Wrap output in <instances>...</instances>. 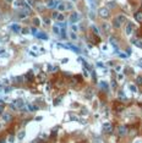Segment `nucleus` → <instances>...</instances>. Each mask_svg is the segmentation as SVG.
Listing matches in <instances>:
<instances>
[{"mask_svg": "<svg viewBox=\"0 0 142 143\" xmlns=\"http://www.w3.org/2000/svg\"><path fill=\"white\" fill-rule=\"evenodd\" d=\"M126 21H127V19H126L125 15H118V16H115V19H113L112 25H113V27L115 29H119Z\"/></svg>", "mask_w": 142, "mask_h": 143, "instance_id": "f257e3e1", "label": "nucleus"}, {"mask_svg": "<svg viewBox=\"0 0 142 143\" xmlns=\"http://www.w3.org/2000/svg\"><path fill=\"white\" fill-rule=\"evenodd\" d=\"M135 25H133L132 22H127V25H126V28H125V34L127 36V37H131L132 36V33L135 32Z\"/></svg>", "mask_w": 142, "mask_h": 143, "instance_id": "f03ea898", "label": "nucleus"}, {"mask_svg": "<svg viewBox=\"0 0 142 143\" xmlns=\"http://www.w3.org/2000/svg\"><path fill=\"white\" fill-rule=\"evenodd\" d=\"M98 14H99V16L102 19H108L110 16V11H109L108 8H101V9L98 10Z\"/></svg>", "mask_w": 142, "mask_h": 143, "instance_id": "7ed1b4c3", "label": "nucleus"}, {"mask_svg": "<svg viewBox=\"0 0 142 143\" xmlns=\"http://www.w3.org/2000/svg\"><path fill=\"white\" fill-rule=\"evenodd\" d=\"M69 19H70V22H71L72 25H76V22H78V21H80V15H78L76 11H72Z\"/></svg>", "mask_w": 142, "mask_h": 143, "instance_id": "20e7f679", "label": "nucleus"}, {"mask_svg": "<svg viewBox=\"0 0 142 143\" xmlns=\"http://www.w3.org/2000/svg\"><path fill=\"white\" fill-rule=\"evenodd\" d=\"M14 104L15 106L17 108V110H25V102L22 100V99H16V100H14Z\"/></svg>", "mask_w": 142, "mask_h": 143, "instance_id": "39448f33", "label": "nucleus"}, {"mask_svg": "<svg viewBox=\"0 0 142 143\" xmlns=\"http://www.w3.org/2000/svg\"><path fill=\"white\" fill-rule=\"evenodd\" d=\"M103 132L104 133H112L113 132V125L110 124V122L103 124Z\"/></svg>", "mask_w": 142, "mask_h": 143, "instance_id": "423d86ee", "label": "nucleus"}, {"mask_svg": "<svg viewBox=\"0 0 142 143\" xmlns=\"http://www.w3.org/2000/svg\"><path fill=\"white\" fill-rule=\"evenodd\" d=\"M129 132V130H127V127L126 126H119L118 127V134L119 136H121V137H124V136H126V133Z\"/></svg>", "mask_w": 142, "mask_h": 143, "instance_id": "0eeeda50", "label": "nucleus"}, {"mask_svg": "<svg viewBox=\"0 0 142 143\" xmlns=\"http://www.w3.org/2000/svg\"><path fill=\"white\" fill-rule=\"evenodd\" d=\"M10 28H11L12 32H15V33H21V31H22V28L20 27L17 23H12V25L10 26Z\"/></svg>", "mask_w": 142, "mask_h": 143, "instance_id": "6e6552de", "label": "nucleus"}, {"mask_svg": "<svg viewBox=\"0 0 142 143\" xmlns=\"http://www.w3.org/2000/svg\"><path fill=\"white\" fill-rule=\"evenodd\" d=\"M58 4H59V3H57L55 0H47V8H49V9H54V8H57Z\"/></svg>", "mask_w": 142, "mask_h": 143, "instance_id": "1a4fd4ad", "label": "nucleus"}, {"mask_svg": "<svg viewBox=\"0 0 142 143\" xmlns=\"http://www.w3.org/2000/svg\"><path fill=\"white\" fill-rule=\"evenodd\" d=\"M110 27H112V26H110L108 22H103V25H102V28H103L105 34H109V32H110V29H112Z\"/></svg>", "mask_w": 142, "mask_h": 143, "instance_id": "9d476101", "label": "nucleus"}, {"mask_svg": "<svg viewBox=\"0 0 142 143\" xmlns=\"http://www.w3.org/2000/svg\"><path fill=\"white\" fill-rule=\"evenodd\" d=\"M14 6H15L16 9H17V8H25L26 4H25L23 0H15V1H14Z\"/></svg>", "mask_w": 142, "mask_h": 143, "instance_id": "9b49d317", "label": "nucleus"}, {"mask_svg": "<svg viewBox=\"0 0 142 143\" xmlns=\"http://www.w3.org/2000/svg\"><path fill=\"white\" fill-rule=\"evenodd\" d=\"M109 43H110V44H112V47L114 48V49H115V50H116V51H118V42H116V39L114 38V37H109Z\"/></svg>", "mask_w": 142, "mask_h": 143, "instance_id": "f8f14e48", "label": "nucleus"}, {"mask_svg": "<svg viewBox=\"0 0 142 143\" xmlns=\"http://www.w3.org/2000/svg\"><path fill=\"white\" fill-rule=\"evenodd\" d=\"M133 17H135V20H136L138 23H142V11H137V12H135Z\"/></svg>", "mask_w": 142, "mask_h": 143, "instance_id": "ddd939ff", "label": "nucleus"}, {"mask_svg": "<svg viewBox=\"0 0 142 143\" xmlns=\"http://www.w3.org/2000/svg\"><path fill=\"white\" fill-rule=\"evenodd\" d=\"M57 9L59 12H63V11H65L66 10V3H59L57 6Z\"/></svg>", "mask_w": 142, "mask_h": 143, "instance_id": "4468645a", "label": "nucleus"}, {"mask_svg": "<svg viewBox=\"0 0 142 143\" xmlns=\"http://www.w3.org/2000/svg\"><path fill=\"white\" fill-rule=\"evenodd\" d=\"M3 120H4L5 122H10V121L12 120V116H11V114H9V113H4V114H3Z\"/></svg>", "mask_w": 142, "mask_h": 143, "instance_id": "2eb2a0df", "label": "nucleus"}, {"mask_svg": "<svg viewBox=\"0 0 142 143\" xmlns=\"http://www.w3.org/2000/svg\"><path fill=\"white\" fill-rule=\"evenodd\" d=\"M36 37H37V38H39V39H42V40H48V36L44 33V32H38Z\"/></svg>", "mask_w": 142, "mask_h": 143, "instance_id": "dca6fc26", "label": "nucleus"}, {"mask_svg": "<svg viewBox=\"0 0 142 143\" xmlns=\"http://www.w3.org/2000/svg\"><path fill=\"white\" fill-rule=\"evenodd\" d=\"M99 87L103 89V91H109V85L107 83V82H104V81H102V82H99Z\"/></svg>", "mask_w": 142, "mask_h": 143, "instance_id": "f3484780", "label": "nucleus"}, {"mask_svg": "<svg viewBox=\"0 0 142 143\" xmlns=\"http://www.w3.org/2000/svg\"><path fill=\"white\" fill-rule=\"evenodd\" d=\"M38 109H39V106H37V105H34V104L27 105V110H28V111H37Z\"/></svg>", "mask_w": 142, "mask_h": 143, "instance_id": "a211bd4d", "label": "nucleus"}, {"mask_svg": "<svg viewBox=\"0 0 142 143\" xmlns=\"http://www.w3.org/2000/svg\"><path fill=\"white\" fill-rule=\"evenodd\" d=\"M129 89H130L132 93H137V85L130 83V85H129Z\"/></svg>", "mask_w": 142, "mask_h": 143, "instance_id": "6ab92c4d", "label": "nucleus"}, {"mask_svg": "<svg viewBox=\"0 0 142 143\" xmlns=\"http://www.w3.org/2000/svg\"><path fill=\"white\" fill-rule=\"evenodd\" d=\"M118 98H119L120 100H126V95L124 94L123 91H119V93H118Z\"/></svg>", "mask_w": 142, "mask_h": 143, "instance_id": "aec40b11", "label": "nucleus"}, {"mask_svg": "<svg viewBox=\"0 0 142 143\" xmlns=\"http://www.w3.org/2000/svg\"><path fill=\"white\" fill-rule=\"evenodd\" d=\"M26 80H27V81H32V80H33V72H32V71H28V72H27Z\"/></svg>", "mask_w": 142, "mask_h": 143, "instance_id": "412c9836", "label": "nucleus"}, {"mask_svg": "<svg viewBox=\"0 0 142 143\" xmlns=\"http://www.w3.org/2000/svg\"><path fill=\"white\" fill-rule=\"evenodd\" d=\"M69 37H70V39H72V40H77V36H76L75 32H72V31L69 33Z\"/></svg>", "mask_w": 142, "mask_h": 143, "instance_id": "4be33fe9", "label": "nucleus"}, {"mask_svg": "<svg viewBox=\"0 0 142 143\" xmlns=\"http://www.w3.org/2000/svg\"><path fill=\"white\" fill-rule=\"evenodd\" d=\"M25 134H26V132H25L23 130L20 131L19 133H17V138H19V139H23V138H25Z\"/></svg>", "mask_w": 142, "mask_h": 143, "instance_id": "5701e85b", "label": "nucleus"}, {"mask_svg": "<svg viewBox=\"0 0 142 143\" xmlns=\"http://www.w3.org/2000/svg\"><path fill=\"white\" fill-rule=\"evenodd\" d=\"M57 70H58L57 66H52V65H48V71H49V72H55Z\"/></svg>", "mask_w": 142, "mask_h": 143, "instance_id": "b1692460", "label": "nucleus"}, {"mask_svg": "<svg viewBox=\"0 0 142 143\" xmlns=\"http://www.w3.org/2000/svg\"><path fill=\"white\" fill-rule=\"evenodd\" d=\"M60 36H61V38L63 39H66V32H65V28H61V31H60Z\"/></svg>", "mask_w": 142, "mask_h": 143, "instance_id": "393cba45", "label": "nucleus"}, {"mask_svg": "<svg viewBox=\"0 0 142 143\" xmlns=\"http://www.w3.org/2000/svg\"><path fill=\"white\" fill-rule=\"evenodd\" d=\"M92 95H93L92 91H91V89H87V93H86V98H87V99H91V98H92Z\"/></svg>", "mask_w": 142, "mask_h": 143, "instance_id": "a878e982", "label": "nucleus"}, {"mask_svg": "<svg viewBox=\"0 0 142 143\" xmlns=\"http://www.w3.org/2000/svg\"><path fill=\"white\" fill-rule=\"evenodd\" d=\"M60 31H61V29H59L58 26H54V27H53V32H54L55 34H58V36H60Z\"/></svg>", "mask_w": 142, "mask_h": 143, "instance_id": "bb28decb", "label": "nucleus"}, {"mask_svg": "<svg viewBox=\"0 0 142 143\" xmlns=\"http://www.w3.org/2000/svg\"><path fill=\"white\" fill-rule=\"evenodd\" d=\"M136 85L142 86V76H137V77H136Z\"/></svg>", "mask_w": 142, "mask_h": 143, "instance_id": "cd10ccee", "label": "nucleus"}, {"mask_svg": "<svg viewBox=\"0 0 142 143\" xmlns=\"http://www.w3.org/2000/svg\"><path fill=\"white\" fill-rule=\"evenodd\" d=\"M112 88L116 89L118 88V83H116V80H112Z\"/></svg>", "mask_w": 142, "mask_h": 143, "instance_id": "c85d7f7f", "label": "nucleus"}, {"mask_svg": "<svg viewBox=\"0 0 142 143\" xmlns=\"http://www.w3.org/2000/svg\"><path fill=\"white\" fill-rule=\"evenodd\" d=\"M116 81H119V82H121V81H124V75H123V74H118V77H116Z\"/></svg>", "mask_w": 142, "mask_h": 143, "instance_id": "c756f323", "label": "nucleus"}, {"mask_svg": "<svg viewBox=\"0 0 142 143\" xmlns=\"http://www.w3.org/2000/svg\"><path fill=\"white\" fill-rule=\"evenodd\" d=\"M64 20H65V17H64V15H63V14L60 12V14H59V16H58V21H59V22H63Z\"/></svg>", "mask_w": 142, "mask_h": 143, "instance_id": "7c9ffc66", "label": "nucleus"}, {"mask_svg": "<svg viewBox=\"0 0 142 143\" xmlns=\"http://www.w3.org/2000/svg\"><path fill=\"white\" fill-rule=\"evenodd\" d=\"M59 14H60L59 11H54V12L52 14V17H53V19H55V20H58V16H59Z\"/></svg>", "mask_w": 142, "mask_h": 143, "instance_id": "2f4dec72", "label": "nucleus"}, {"mask_svg": "<svg viewBox=\"0 0 142 143\" xmlns=\"http://www.w3.org/2000/svg\"><path fill=\"white\" fill-rule=\"evenodd\" d=\"M33 23H34L36 26H39V25H40V21H39L38 17H34V19H33Z\"/></svg>", "mask_w": 142, "mask_h": 143, "instance_id": "473e14b6", "label": "nucleus"}, {"mask_svg": "<svg viewBox=\"0 0 142 143\" xmlns=\"http://www.w3.org/2000/svg\"><path fill=\"white\" fill-rule=\"evenodd\" d=\"M91 28H92V31H93V32H94L96 34H99V29L97 28V27H96V26H91Z\"/></svg>", "mask_w": 142, "mask_h": 143, "instance_id": "72a5a7b5", "label": "nucleus"}, {"mask_svg": "<svg viewBox=\"0 0 142 143\" xmlns=\"http://www.w3.org/2000/svg\"><path fill=\"white\" fill-rule=\"evenodd\" d=\"M71 31H72V32H77V31H78V27H77V26H76V25H72V26H71Z\"/></svg>", "mask_w": 142, "mask_h": 143, "instance_id": "f704fd0d", "label": "nucleus"}, {"mask_svg": "<svg viewBox=\"0 0 142 143\" xmlns=\"http://www.w3.org/2000/svg\"><path fill=\"white\" fill-rule=\"evenodd\" d=\"M121 70H123V67L120 66V65H116V66H115V71H116L118 74H119V72H120Z\"/></svg>", "mask_w": 142, "mask_h": 143, "instance_id": "c9c22d12", "label": "nucleus"}, {"mask_svg": "<svg viewBox=\"0 0 142 143\" xmlns=\"http://www.w3.org/2000/svg\"><path fill=\"white\" fill-rule=\"evenodd\" d=\"M4 91H5V93H10V92L12 91V87H5Z\"/></svg>", "mask_w": 142, "mask_h": 143, "instance_id": "e433bc0d", "label": "nucleus"}, {"mask_svg": "<svg viewBox=\"0 0 142 143\" xmlns=\"http://www.w3.org/2000/svg\"><path fill=\"white\" fill-rule=\"evenodd\" d=\"M74 9V6H72V4H70V3H67L66 4V10H72Z\"/></svg>", "mask_w": 142, "mask_h": 143, "instance_id": "4c0bfd02", "label": "nucleus"}, {"mask_svg": "<svg viewBox=\"0 0 142 143\" xmlns=\"http://www.w3.org/2000/svg\"><path fill=\"white\" fill-rule=\"evenodd\" d=\"M60 102H61V97H59V98H57V99H55V102H54V105H58L59 103H60Z\"/></svg>", "mask_w": 142, "mask_h": 143, "instance_id": "58836bf2", "label": "nucleus"}, {"mask_svg": "<svg viewBox=\"0 0 142 143\" xmlns=\"http://www.w3.org/2000/svg\"><path fill=\"white\" fill-rule=\"evenodd\" d=\"M28 1V4L31 5V6H34L36 5V3H34V0H27Z\"/></svg>", "mask_w": 142, "mask_h": 143, "instance_id": "ea45409f", "label": "nucleus"}, {"mask_svg": "<svg viewBox=\"0 0 142 143\" xmlns=\"http://www.w3.org/2000/svg\"><path fill=\"white\" fill-rule=\"evenodd\" d=\"M43 21H44V23H47V25H50V20L47 19V17H44V19H43Z\"/></svg>", "mask_w": 142, "mask_h": 143, "instance_id": "a19ab883", "label": "nucleus"}, {"mask_svg": "<svg viewBox=\"0 0 142 143\" xmlns=\"http://www.w3.org/2000/svg\"><path fill=\"white\" fill-rule=\"evenodd\" d=\"M4 114V105H0V116Z\"/></svg>", "mask_w": 142, "mask_h": 143, "instance_id": "79ce46f5", "label": "nucleus"}, {"mask_svg": "<svg viewBox=\"0 0 142 143\" xmlns=\"http://www.w3.org/2000/svg\"><path fill=\"white\" fill-rule=\"evenodd\" d=\"M21 33H22V34H27V33H29V31L25 28V29H22V31H21Z\"/></svg>", "mask_w": 142, "mask_h": 143, "instance_id": "37998d69", "label": "nucleus"}, {"mask_svg": "<svg viewBox=\"0 0 142 143\" xmlns=\"http://www.w3.org/2000/svg\"><path fill=\"white\" fill-rule=\"evenodd\" d=\"M119 55L123 57V59H127V55H126V54H124V53H119Z\"/></svg>", "mask_w": 142, "mask_h": 143, "instance_id": "c03bdc74", "label": "nucleus"}, {"mask_svg": "<svg viewBox=\"0 0 142 143\" xmlns=\"http://www.w3.org/2000/svg\"><path fill=\"white\" fill-rule=\"evenodd\" d=\"M97 66L101 67V68H103V67H104V64H103V62H97Z\"/></svg>", "mask_w": 142, "mask_h": 143, "instance_id": "a18cd8bd", "label": "nucleus"}, {"mask_svg": "<svg viewBox=\"0 0 142 143\" xmlns=\"http://www.w3.org/2000/svg\"><path fill=\"white\" fill-rule=\"evenodd\" d=\"M31 31H32V33H33L34 36H37V33H38V32H37V29H36V28H32Z\"/></svg>", "mask_w": 142, "mask_h": 143, "instance_id": "49530a36", "label": "nucleus"}, {"mask_svg": "<svg viewBox=\"0 0 142 143\" xmlns=\"http://www.w3.org/2000/svg\"><path fill=\"white\" fill-rule=\"evenodd\" d=\"M137 65H138V66H140V67L142 68V59H140V60L137 61Z\"/></svg>", "mask_w": 142, "mask_h": 143, "instance_id": "de8ad7c7", "label": "nucleus"}, {"mask_svg": "<svg viewBox=\"0 0 142 143\" xmlns=\"http://www.w3.org/2000/svg\"><path fill=\"white\" fill-rule=\"evenodd\" d=\"M89 17H91V19H92V20H94V14H93L92 11L89 12Z\"/></svg>", "mask_w": 142, "mask_h": 143, "instance_id": "09e8293b", "label": "nucleus"}, {"mask_svg": "<svg viewBox=\"0 0 142 143\" xmlns=\"http://www.w3.org/2000/svg\"><path fill=\"white\" fill-rule=\"evenodd\" d=\"M37 8H38V11H43V6H42V5H38V6H37Z\"/></svg>", "mask_w": 142, "mask_h": 143, "instance_id": "8fccbe9b", "label": "nucleus"}, {"mask_svg": "<svg viewBox=\"0 0 142 143\" xmlns=\"http://www.w3.org/2000/svg\"><path fill=\"white\" fill-rule=\"evenodd\" d=\"M83 75H85V77H88V72L86 71V68H83Z\"/></svg>", "mask_w": 142, "mask_h": 143, "instance_id": "3c124183", "label": "nucleus"}, {"mask_svg": "<svg viewBox=\"0 0 142 143\" xmlns=\"http://www.w3.org/2000/svg\"><path fill=\"white\" fill-rule=\"evenodd\" d=\"M9 142H10V143L14 142V137H12V136H10V137H9Z\"/></svg>", "mask_w": 142, "mask_h": 143, "instance_id": "603ef678", "label": "nucleus"}, {"mask_svg": "<svg viewBox=\"0 0 142 143\" xmlns=\"http://www.w3.org/2000/svg\"><path fill=\"white\" fill-rule=\"evenodd\" d=\"M31 49H32V50H38V47H37V45H32Z\"/></svg>", "mask_w": 142, "mask_h": 143, "instance_id": "864d4df0", "label": "nucleus"}, {"mask_svg": "<svg viewBox=\"0 0 142 143\" xmlns=\"http://www.w3.org/2000/svg\"><path fill=\"white\" fill-rule=\"evenodd\" d=\"M29 54H31V55H32V56H36V55H37V54H36V53H33V51H31V50H29Z\"/></svg>", "mask_w": 142, "mask_h": 143, "instance_id": "5fc2aeb1", "label": "nucleus"}, {"mask_svg": "<svg viewBox=\"0 0 142 143\" xmlns=\"http://www.w3.org/2000/svg\"><path fill=\"white\" fill-rule=\"evenodd\" d=\"M102 49H103V50H108V47H107V45H103V47H102Z\"/></svg>", "mask_w": 142, "mask_h": 143, "instance_id": "6e6d98bb", "label": "nucleus"}, {"mask_svg": "<svg viewBox=\"0 0 142 143\" xmlns=\"http://www.w3.org/2000/svg\"><path fill=\"white\" fill-rule=\"evenodd\" d=\"M67 61H69L67 59H64V60H61V62H63V64H65V62H67Z\"/></svg>", "mask_w": 142, "mask_h": 143, "instance_id": "4d7b16f0", "label": "nucleus"}, {"mask_svg": "<svg viewBox=\"0 0 142 143\" xmlns=\"http://www.w3.org/2000/svg\"><path fill=\"white\" fill-rule=\"evenodd\" d=\"M5 1H6V3H14L15 0H5Z\"/></svg>", "mask_w": 142, "mask_h": 143, "instance_id": "13d9d810", "label": "nucleus"}, {"mask_svg": "<svg viewBox=\"0 0 142 143\" xmlns=\"http://www.w3.org/2000/svg\"><path fill=\"white\" fill-rule=\"evenodd\" d=\"M0 143H5V141H4V139H1V141H0Z\"/></svg>", "mask_w": 142, "mask_h": 143, "instance_id": "bf43d9fd", "label": "nucleus"}, {"mask_svg": "<svg viewBox=\"0 0 142 143\" xmlns=\"http://www.w3.org/2000/svg\"><path fill=\"white\" fill-rule=\"evenodd\" d=\"M135 143H140V142H135Z\"/></svg>", "mask_w": 142, "mask_h": 143, "instance_id": "052dcab7", "label": "nucleus"}, {"mask_svg": "<svg viewBox=\"0 0 142 143\" xmlns=\"http://www.w3.org/2000/svg\"><path fill=\"white\" fill-rule=\"evenodd\" d=\"M141 6H142V1H141Z\"/></svg>", "mask_w": 142, "mask_h": 143, "instance_id": "680f3d73", "label": "nucleus"}, {"mask_svg": "<svg viewBox=\"0 0 142 143\" xmlns=\"http://www.w3.org/2000/svg\"><path fill=\"white\" fill-rule=\"evenodd\" d=\"M0 127H1V124H0Z\"/></svg>", "mask_w": 142, "mask_h": 143, "instance_id": "e2e57ef3", "label": "nucleus"}, {"mask_svg": "<svg viewBox=\"0 0 142 143\" xmlns=\"http://www.w3.org/2000/svg\"><path fill=\"white\" fill-rule=\"evenodd\" d=\"M72 1H75V0H72Z\"/></svg>", "mask_w": 142, "mask_h": 143, "instance_id": "0e129e2a", "label": "nucleus"}]
</instances>
